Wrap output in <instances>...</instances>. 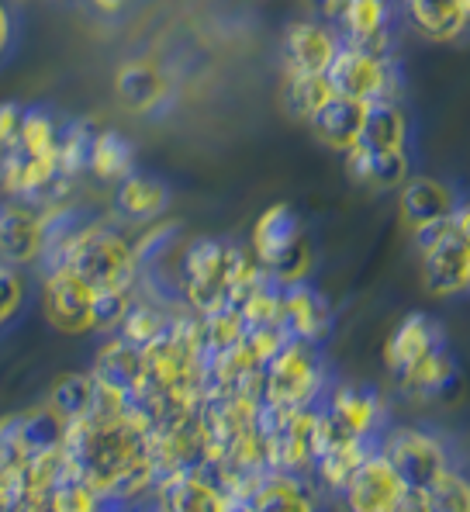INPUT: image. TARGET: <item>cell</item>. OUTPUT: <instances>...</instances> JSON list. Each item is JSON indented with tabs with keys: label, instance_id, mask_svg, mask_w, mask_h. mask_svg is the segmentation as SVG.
Here are the masks:
<instances>
[{
	"label": "cell",
	"instance_id": "11",
	"mask_svg": "<svg viewBox=\"0 0 470 512\" xmlns=\"http://www.w3.org/2000/svg\"><path fill=\"white\" fill-rule=\"evenodd\" d=\"M336 21L343 25L346 42L353 49L391 56V7L388 0H343L336 11Z\"/></svg>",
	"mask_w": 470,
	"mask_h": 512
},
{
	"label": "cell",
	"instance_id": "32",
	"mask_svg": "<svg viewBox=\"0 0 470 512\" xmlns=\"http://www.w3.org/2000/svg\"><path fill=\"white\" fill-rule=\"evenodd\" d=\"M28 464V450L21 443V426H18V412L0 419V481L11 485Z\"/></svg>",
	"mask_w": 470,
	"mask_h": 512
},
{
	"label": "cell",
	"instance_id": "18",
	"mask_svg": "<svg viewBox=\"0 0 470 512\" xmlns=\"http://www.w3.org/2000/svg\"><path fill=\"white\" fill-rule=\"evenodd\" d=\"M405 142H408V118L394 104V97L370 101L356 146L370 149V153H394V149H405Z\"/></svg>",
	"mask_w": 470,
	"mask_h": 512
},
{
	"label": "cell",
	"instance_id": "40",
	"mask_svg": "<svg viewBox=\"0 0 470 512\" xmlns=\"http://www.w3.org/2000/svg\"><path fill=\"white\" fill-rule=\"evenodd\" d=\"M90 4H94V7H97V11H101V14H118L121 7L128 4V0H90Z\"/></svg>",
	"mask_w": 470,
	"mask_h": 512
},
{
	"label": "cell",
	"instance_id": "8",
	"mask_svg": "<svg viewBox=\"0 0 470 512\" xmlns=\"http://www.w3.org/2000/svg\"><path fill=\"white\" fill-rule=\"evenodd\" d=\"M343 495L356 512H394L401 509L405 485H401L398 471L391 468L388 457L381 450H370L360 461V468L353 471V478L346 481Z\"/></svg>",
	"mask_w": 470,
	"mask_h": 512
},
{
	"label": "cell",
	"instance_id": "4",
	"mask_svg": "<svg viewBox=\"0 0 470 512\" xmlns=\"http://www.w3.org/2000/svg\"><path fill=\"white\" fill-rule=\"evenodd\" d=\"M443 346L446 340L436 322L422 312H412L391 329L388 343H384V367H388V374L401 384V391H405Z\"/></svg>",
	"mask_w": 470,
	"mask_h": 512
},
{
	"label": "cell",
	"instance_id": "20",
	"mask_svg": "<svg viewBox=\"0 0 470 512\" xmlns=\"http://www.w3.org/2000/svg\"><path fill=\"white\" fill-rule=\"evenodd\" d=\"M166 205H170V191H166L163 180L146 177V173H135V170L125 180H118L115 208L128 222H153V218L166 212Z\"/></svg>",
	"mask_w": 470,
	"mask_h": 512
},
{
	"label": "cell",
	"instance_id": "1",
	"mask_svg": "<svg viewBox=\"0 0 470 512\" xmlns=\"http://www.w3.org/2000/svg\"><path fill=\"white\" fill-rule=\"evenodd\" d=\"M63 267H70L90 288L132 291L139 277V256H135V243H128L118 229L104 222H87L66 250Z\"/></svg>",
	"mask_w": 470,
	"mask_h": 512
},
{
	"label": "cell",
	"instance_id": "33",
	"mask_svg": "<svg viewBox=\"0 0 470 512\" xmlns=\"http://www.w3.org/2000/svg\"><path fill=\"white\" fill-rule=\"evenodd\" d=\"M426 509L436 512H470V481L446 471L426 492Z\"/></svg>",
	"mask_w": 470,
	"mask_h": 512
},
{
	"label": "cell",
	"instance_id": "24",
	"mask_svg": "<svg viewBox=\"0 0 470 512\" xmlns=\"http://www.w3.org/2000/svg\"><path fill=\"white\" fill-rule=\"evenodd\" d=\"M121 104L132 111H153L166 97V80L153 63H125L115 77Z\"/></svg>",
	"mask_w": 470,
	"mask_h": 512
},
{
	"label": "cell",
	"instance_id": "43",
	"mask_svg": "<svg viewBox=\"0 0 470 512\" xmlns=\"http://www.w3.org/2000/svg\"><path fill=\"white\" fill-rule=\"evenodd\" d=\"M467 291H470V274H467Z\"/></svg>",
	"mask_w": 470,
	"mask_h": 512
},
{
	"label": "cell",
	"instance_id": "27",
	"mask_svg": "<svg viewBox=\"0 0 470 512\" xmlns=\"http://www.w3.org/2000/svg\"><path fill=\"white\" fill-rule=\"evenodd\" d=\"M370 454V440H346L336 443V447H325L315 454V474L322 478L325 488L332 492H343L346 481L353 478V471L360 468V461Z\"/></svg>",
	"mask_w": 470,
	"mask_h": 512
},
{
	"label": "cell",
	"instance_id": "37",
	"mask_svg": "<svg viewBox=\"0 0 470 512\" xmlns=\"http://www.w3.org/2000/svg\"><path fill=\"white\" fill-rule=\"evenodd\" d=\"M21 115H25V108H21L18 101H4V104H0V153H7V149L18 146Z\"/></svg>",
	"mask_w": 470,
	"mask_h": 512
},
{
	"label": "cell",
	"instance_id": "39",
	"mask_svg": "<svg viewBox=\"0 0 470 512\" xmlns=\"http://www.w3.org/2000/svg\"><path fill=\"white\" fill-rule=\"evenodd\" d=\"M453 229H457L460 236L470 243V201L467 205H457V212H453Z\"/></svg>",
	"mask_w": 470,
	"mask_h": 512
},
{
	"label": "cell",
	"instance_id": "13",
	"mask_svg": "<svg viewBox=\"0 0 470 512\" xmlns=\"http://www.w3.org/2000/svg\"><path fill=\"white\" fill-rule=\"evenodd\" d=\"M159 492V506L173 509V512H218L229 509V495L211 481L208 471L194 468V471H177L166 474L156 481Z\"/></svg>",
	"mask_w": 470,
	"mask_h": 512
},
{
	"label": "cell",
	"instance_id": "34",
	"mask_svg": "<svg viewBox=\"0 0 470 512\" xmlns=\"http://www.w3.org/2000/svg\"><path fill=\"white\" fill-rule=\"evenodd\" d=\"M132 305V291L94 288V333H115Z\"/></svg>",
	"mask_w": 470,
	"mask_h": 512
},
{
	"label": "cell",
	"instance_id": "2",
	"mask_svg": "<svg viewBox=\"0 0 470 512\" xmlns=\"http://www.w3.org/2000/svg\"><path fill=\"white\" fill-rule=\"evenodd\" d=\"M325 388V367L318 357V343L287 340L274 357L263 364V402L277 409H301L315 405Z\"/></svg>",
	"mask_w": 470,
	"mask_h": 512
},
{
	"label": "cell",
	"instance_id": "15",
	"mask_svg": "<svg viewBox=\"0 0 470 512\" xmlns=\"http://www.w3.org/2000/svg\"><path fill=\"white\" fill-rule=\"evenodd\" d=\"M363 115H367V104L363 101L332 94L329 101L308 118V125H312L318 142H325V146L336 149V153H346V149H353L356 139H360Z\"/></svg>",
	"mask_w": 470,
	"mask_h": 512
},
{
	"label": "cell",
	"instance_id": "21",
	"mask_svg": "<svg viewBox=\"0 0 470 512\" xmlns=\"http://www.w3.org/2000/svg\"><path fill=\"white\" fill-rule=\"evenodd\" d=\"M249 509H263V512H277V509H312L315 495L308 492V485L301 481V474L291 471H263L260 481L253 485L246 499Z\"/></svg>",
	"mask_w": 470,
	"mask_h": 512
},
{
	"label": "cell",
	"instance_id": "36",
	"mask_svg": "<svg viewBox=\"0 0 470 512\" xmlns=\"http://www.w3.org/2000/svg\"><path fill=\"white\" fill-rule=\"evenodd\" d=\"M25 305V277H21V267L0 260V329L14 319Z\"/></svg>",
	"mask_w": 470,
	"mask_h": 512
},
{
	"label": "cell",
	"instance_id": "26",
	"mask_svg": "<svg viewBox=\"0 0 470 512\" xmlns=\"http://www.w3.org/2000/svg\"><path fill=\"white\" fill-rule=\"evenodd\" d=\"M135 170V146L121 132H97L90 146V167L101 184H118Z\"/></svg>",
	"mask_w": 470,
	"mask_h": 512
},
{
	"label": "cell",
	"instance_id": "7",
	"mask_svg": "<svg viewBox=\"0 0 470 512\" xmlns=\"http://www.w3.org/2000/svg\"><path fill=\"white\" fill-rule=\"evenodd\" d=\"M42 256V205L7 194L0 201V260L14 267L39 263Z\"/></svg>",
	"mask_w": 470,
	"mask_h": 512
},
{
	"label": "cell",
	"instance_id": "12",
	"mask_svg": "<svg viewBox=\"0 0 470 512\" xmlns=\"http://www.w3.org/2000/svg\"><path fill=\"white\" fill-rule=\"evenodd\" d=\"M339 35L318 21H298L284 35V66L287 73H325L339 52Z\"/></svg>",
	"mask_w": 470,
	"mask_h": 512
},
{
	"label": "cell",
	"instance_id": "31",
	"mask_svg": "<svg viewBox=\"0 0 470 512\" xmlns=\"http://www.w3.org/2000/svg\"><path fill=\"white\" fill-rule=\"evenodd\" d=\"M94 128H87L83 122H73L59 132V149H56V163L63 177H80L90 167V146H94Z\"/></svg>",
	"mask_w": 470,
	"mask_h": 512
},
{
	"label": "cell",
	"instance_id": "19",
	"mask_svg": "<svg viewBox=\"0 0 470 512\" xmlns=\"http://www.w3.org/2000/svg\"><path fill=\"white\" fill-rule=\"evenodd\" d=\"M346 173L363 187L374 191H394L408 180V156L405 149L394 153H370V149H346Z\"/></svg>",
	"mask_w": 470,
	"mask_h": 512
},
{
	"label": "cell",
	"instance_id": "28",
	"mask_svg": "<svg viewBox=\"0 0 470 512\" xmlns=\"http://www.w3.org/2000/svg\"><path fill=\"white\" fill-rule=\"evenodd\" d=\"M336 94L325 73H287V87H284V108L294 118H312L329 97Z\"/></svg>",
	"mask_w": 470,
	"mask_h": 512
},
{
	"label": "cell",
	"instance_id": "3",
	"mask_svg": "<svg viewBox=\"0 0 470 512\" xmlns=\"http://www.w3.org/2000/svg\"><path fill=\"white\" fill-rule=\"evenodd\" d=\"M381 454L388 457L401 485H405L401 509H426V492L450 471L446 450L439 447L436 436L422 433V429H394L384 440Z\"/></svg>",
	"mask_w": 470,
	"mask_h": 512
},
{
	"label": "cell",
	"instance_id": "38",
	"mask_svg": "<svg viewBox=\"0 0 470 512\" xmlns=\"http://www.w3.org/2000/svg\"><path fill=\"white\" fill-rule=\"evenodd\" d=\"M11 35H14L11 11H7V4H4V0H0V56H4L7 45H11Z\"/></svg>",
	"mask_w": 470,
	"mask_h": 512
},
{
	"label": "cell",
	"instance_id": "6",
	"mask_svg": "<svg viewBox=\"0 0 470 512\" xmlns=\"http://www.w3.org/2000/svg\"><path fill=\"white\" fill-rule=\"evenodd\" d=\"M325 77H329V84L336 94L356 97V101H363V104L391 97V90H394L391 59L374 56V52H363V49H353V45H339L336 59L329 63Z\"/></svg>",
	"mask_w": 470,
	"mask_h": 512
},
{
	"label": "cell",
	"instance_id": "17",
	"mask_svg": "<svg viewBox=\"0 0 470 512\" xmlns=\"http://www.w3.org/2000/svg\"><path fill=\"white\" fill-rule=\"evenodd\" d=\"M453 212H457V198L443 180L415 177L401 184V218L412 232L429 222H439V218H450Z\"/></svg>",
	"mask_w": 470,
	"mask_h": 512
},
{
	"label": "cell",
	"instance_id": "10",
	"mask_svg": "<svg viewBox=\"0 0 470 512\" xmlns=\"http://www.w3.org/2000/svg\"><path fill=\"white\" fill-rule=\"evenodd\" d=\"M470 274V243L450 225L446 236H439L429 250H422V284L436 298H450L467 291Z\"/></svg>",
	"mask_w": 470,
	"mask_h": 512
},
{
	"label": "cell",
	"instance_id": "35",
	"mask_svg": "<svg viewBox=\"0 0 470 512\" xmlns=\"http://www.w3.org/2000/svg\"><path fill=\"white\" fill-rule=\"evenodd\" d=\"M97 506H104V499L80 478H63L49 495V509L56 512H90Z\"/></svg>",
	"mask_w": 470,
	"mask_h": 512
},
{
	"label": "cell",
	"instance_id": "16",
	"mask_svg": "<svg viewBox=\"0 0 470 512\" xmlns=\"http://www.w3.org/2000/svg\"><path fill=\"white\" fill-rule=\"evenodd\" d=\"M301 236H305V225H301L298 212H294L291 205H270L253 225L256 263H260L263 270H270Z\"/></svg>",
	"mask_w": 470,
	"mask_h": 512
},
{
	"label": "cell",
	"instance_id": "9",
	"mask_svg": "<svg viewBox=\"0 0 470 512\" xmlns=\"http://www.w3.org/2000/svg\"><path fill=\"white\" fill-rule=\"evenodd\" d=\"M280 326L294 340L325 343V336L332 333V308L308 281L280 284Z\"/></svg>",
	"mask_w": 470,
	"mask_h": 512
},
{
	"label": "cell",
	"instance_id": "22",
	"mask_svg": "<svg viewBox=\"0 0 470 512\" xmlns=\"http://www.w3.org/2000/svg\"><path fill=\"white\" fill-rule=\"evenodd\" d=\"M18 426H21V443H25L28 457L63 450L66 440H70V423H66L49 402L18 412Z\"/></svg>",
	"mask_w": 470,
	"mask_h": 512
},
{
	"label": "cell",
	"instance_id": "25",
	"mask_svg": "<svg viewBox=\"0 0 470 512\" xmlns=\"http://www.w3.org/2000/svg\"><path fill=\"white\" fill-rule=\"evenodd\" d=\"M45 402L66 419V423H83V419L94 416L97 405V378L90 371H77V374H63L56 384L49 388V398Z\"/></svg>",
	"mask_w": 470,
	"mask_h": 512
},
{
	"label": "cell",
	"instance_id": "29",
	"mask_svg": "<svg viewBox=\"0 0 470 512\" xmlns=\"http://www.w3.org/2000/svg\"><path fill=\"white\" fill-rule=\"evenodd\" d=\"M59 132L63 128L56 125V118L45 108H25V115H21V135L14 149H25L32 156H56Z\"/></svg>",
	"mask_w": 470,
	"mask_h": 512
},
{
	"label": "cell",
	"instance_id": "14",
	"mask_svg": "<svg viewBox=\"0 0 470 512\" xmlns=\"http://www.w3.org/2000/svg\"><path fill=\"white\" fill-rule=\"evenodd\" d=\"M90 374L97 378V384L118 391V395H139L146 388V357H142V346H132L128 340H108L97 350L94 367Z\"/></svg>",
	"mask_w": 470,
	"mask_h": 512
},
{
	"label": "cell",
	"instance_id": "5",
	"mask_svg": "<svg viewBox=\"0 0 470 512\" xmlns=\"http://www.w3.org/2000/svg\"><path fill=\"white\" fill-rule=\"evenodd\" d=\"M42 308L49 326L59 329V333H94V288L80 281L70 267L45 270Z\"/></svg>",
	"mask_w": 470,
	"mask_h": 512
},
{
	"label": "cell",
	"instance_id": "41",
	"mask_svg": "<svg viewBox=\"0 0 470 512\" xmlns=\"http://www.w3.org/2000/svg\"><path fill=\"white\" fill-rule=\"evenodd\" d=\"M0 509H11V488L0 481Z\"/></svg>",
	"mask_w": 470,
	"mask_h": 512
},
{
	"label": "cell",
	"instance_id": "42",
	"mask_svg": "<svg viewBox=\"0 0 470 512\" xmlns=\"http://www.w3.org/2000/svg\"><path fill=\"white\" fill-rule=\"evenodd\" d=\"M464 4V14H467V21H470V0H460Z\"/></svg>",
	"mask_w": 470,
	"mask_h": 512
},
{
	"label": "cell",
	"instance_id": "30",
	"mask_svg": "<svg viewBox=\"0 0 470 512\" xmlns=\"http://www.w3.org/2000/svg\"><path fill=\"white\" fill-rule=\"evenodd\" d=\"M166 326H170V319L163 315V308L132 298V305H128L125 319H121V326H118V336L132 346H149L166 333Z\"/></svg>",
	"mask_w": 470,
	"mask_h": 512
},
{
	"label": "cell",
	"instance_id": "23",
	"mask_svg": "<svg viewBox=\"0 0 470 512\" xmlns=\"http://www.w3.org/2000/svg\"><path fill=\"white\" fill-rule=\"evenodd\" d=\"M405 7H408L412 25L419 28L426 39H436V42L457 39L467 25V14L460 0H405Z\"/></svg>",
	"mask_w": 470,
	"mask_h": 512
}]
</instances>
